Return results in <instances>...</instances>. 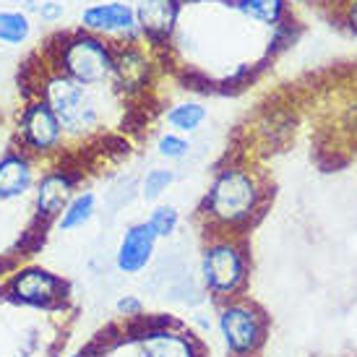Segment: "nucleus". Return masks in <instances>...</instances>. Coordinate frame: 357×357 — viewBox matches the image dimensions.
<instances>
[{
  "instance_id": "obj_1",
  "label": "nucleus",
  "mask_w": 357,
  "mask_h": 357,
  "mask_svg": "<svg viewBox=\"0 0 357 357\" xmlns=\"http://www.w3.org/2000/svg\"><path fill=\"white\" fill-rule=\"evenodd\" d=\"M42 100L55 112L66 139H84L100 128V109L89 97L86 86L76 84L60 70L45 79Z\"/></svg>"
},
{
  "instance_id": "obj_2",
  "label": "nucleus",
  "mask_w": 357,
  "mask_h": 357,
  "mask_svg": "<svg viewBox=\"0 0 357 357\" xmlns=\"http://www.w3.org/2000/svg\"><path fill=\"white\" fill-rule=\"evenodd\" d=\"M258 190L256 178L248 169L243 167H227L222 169L206 196L208 214L217 219L219 225H243L253 217V211L258 208Z\"/></svg>"
},
{
  "instance_id": "obj_3",
  "label": "nucleus",
  "mask_w": 357,
  "mask_h": 357,
  "mask_svg": "<svg viewBox=\"0 0 357 357\" xmlns=\"http://www.w3.org/2000/svg\"><path fill=\"white\" fill-rule=\"evenodd\" d=\"M58 70L86 89L100 86L112 79V47L91 31L73 34L60 47Z\"/></svg>"
},
{
  "instance_id": "obj_4",
  "label": "nucleus",
  "mask_w": 357,
  "mask_h": 357,
  "mask_svg": "<svg viewBox=\"0 0 357 357\" xmlns=\"http://www.w3.org/2000/svg\"><path fill=\"white\" fill-rule=\"evenodd\" d=\"M0 289L6 303L19 307H40V310L63 305V300L68 298V282L45 266L13 268L3 279Z\"/></svg>"
},
{
  "instance_id": "obj_5",
  "label": "nucleus",
  "mask_w": 357,
  "mask_h": 357,
  "mask_svg": "<svg viewBox=\"0 0 357 357\" xmlns=\"http://www.w3.org/2000/svg\"><path fill=\"white\" fill-rule=\"evenodd\" d=\"M201 279L208 295L219 300H229L238 295L245 279H248V264L245 253L232 240H214L201 253Z\"/></svg>"
},
{
  "instance_id": "obj_6",
  "label": "nucleus",
  "mask_w": 357,
  "mask_h": 357,
  "mask_svg": "<svg viewBox=\"0 0 357 357\" xmlns=\"http://www.w3.org/2000/svg\"><path fill=\"white\" fill-rule=\"evenodd\" d=\"M217 328L227 352L235 357H250L264 339V318L243 300H225L219 305Z\"/></svg>"
},
{
  "instance_id": "obj_7",
  "label": "nucleus",
  "mask_w": 357,
  "mask_h": 357,
  "mask_svg": "<svg viewBox=\"0 0 357 357\" xmlns=\"http://www.w3.org/2000/svg\"><path fill=\"white\" fill-rule=\"evenodd\" d=\"M19 136L24 151L26 154H40V157L55 154L66 144V133L60 128L55 112H52L50 105L42 100V97L31 100L26 107L21 109Z\"/></svg>"
},
{
  "instance_id": "obj_8",
  "label": "nucleus",
  "mask_w": 357,
  "mask_h": 357,
  "mask_svg": "<svg viewBox=\"0 0 357 357\" xmlns=\"http://www.w3.org/2000/svg\"><path fill=\"white\" fill-rule=\"evenodd\" d=\"M157 250V235L146 222H136L126 227L115 250V266L120 274H141L151 264Z\"/></svg>"
},
{
  "instance_id": "obj_9",
  "label": "nucleus",
  "mask_w": 357,
  "mask_h": 357,
  "mask_svg": "<svg viewBox=\"0 0 357 357\" xmlns=\"http://www.w3.org/2000/svg\"><path fill=\"white\" fill-rule=\"evenodd\" d=\"M76 178L66 169H50L34 188V211L42 222H55L68 206V201L76 196Z\"/></svg>"
},
{
  "instance_id": "obj_10",
  "label": "nucleus",
  "mask_w": 357,
  "mask_h": 357,
  "mask_svg": "<svg viewBox=\"0 0 357 357\" xmlns=\"http://www.w3.org/2000/svg\"><path fill=\"white\" fill-rule=\"evenodd\" d=\"M133 342L141 357H199V349L188 334L167 326L144 328L133 337Z\"/></svg>"
},
{
  "instance_id": "obj_11",
  "label": "nucleus",
  "mask_w": 357,
  "mask_h": 357,
  "mask_svg": "<svg viewBox=\"0 0 357 357\" xmlns=\"http://www.w3.org/2000/svg\"><path fill=\"white\" fill-rule=\"evenodd\" d=\"M112 81L123 94H139L149 86L151 63L136 47L112 50Z\"/></svg>"
},
{
  "instance_id": "obj_12",
  "label": "nucleus",
  "mask_w": 357,
  "mask_h": 357,
  "mask_svg": "<svg viewBox=\"0 0 357 357\" xmlns=\"http://www.w3.org/2000/svg\"><path fill=\"white\" fill-rule=\"evenodd\" d=\"M81 24L84 31L91 34H118V31L136 29V8L128 3H94L89 8L81 10Z\"/></svg>"
},
{
  "instance_id": "obj_13",
  "label": "nucleus",
  "mask_w": 357,
  "mask_h": 357,
  "mask_svg": "<svg viewBox=\"0 0 357 357\" xmlns=\"http://www.w3.org/2000/svg\"><path fill=\"white\" fill-rule=\"evenodd\" d=\"M34 188V162L26 151H8L0 157V201L21 199Z\"/></svg>"
},
{
  "instance_id": "obj_14",
  "label": "nucleus",
  "mask_w": 357,
  "mask_h": 357,
  "mask_svg": "<svg viewBox=\"0 0 357 357\" xmlns=\"http://www.w3.org/2000/svg\"><path fill=\"white\" fill-rule=\"evenodd\" d=\"M178 0H141L136 8V24L154 42L167 40L178 21Z\"/></svg>"
},
{
  "instance_id": "obj_15",
  "label": "nucleus",
  "mask_w": 357,
  "mask_h": 357,
  "mask_svg": "<svg viewBox=\"0 0 357 357\" xmlns=\"http://www.w3.org/2000/svg\"><path fill=\"white\" fill-rule=\"evenodd\" d=\"M94 214H97V196L91 190H79L68 201V206L63 208V214L55 219V227L60 232H73V229L84 227L86 222H91Z\"/></svg>"
},
{
  "instance_id": "obj_16",
  "label": "nucleus",
  "mask_w": 357,
  "mask_h": 357,
  "mask_svg": "<svg viewBox=\"0 0 357 357\" xmlns=\"http://www.w3.org/2000/svg\"><path fill=\"white\" fill-rule=\"evenodd\" d=\"M206 120V109L199 102H183L167 109V123L175 128V133H193Z\"/></svg>"
},
{
  "instance_id": "obj_17",
  "label": "nucleus",
  "mask_w": 357,
  "mask_h": 357,
  "mask_svg": "<svg viewBox=\"0 0 357 357\" xmlns=\"http://www.w3.org/2000/svg\"><path fill=\"white\" fill-rule=\"evenodd\" d=\"M31 34V21L21 10H0V42L3 45H21Z\"/></svg>"
},
{
  "instance_id": "obj_18",
  "label": "nucleus",
  "mask_w": 357,
  "mask_h": 357,
  "mask_svg": "<svg viewBox=\"0 0 357 357\" xmlns=\"http://www.w3.org/2000/svg\"><path fill=\"white\" fill-rule=\"evenodd\" d=\"M240 13H245L248 19L261 21V24H277L279 16H282V8L284 3L282 0H240L238 3Z\"/></svg>"
},
{
  "instance_id": "obj_19",
  "label": "nucleus",
  "mask_w": 357,
  "mask_h": 357,
  "mask_svg": "<svg viewBox=\"0 0 357 357\" xmlns=\"http://www.w3.org/2000/svg\"><path fill=\"white\" fill-rule=\"evenodd\" d=\"M146 225L151 227V232L159 238H169L175 229H178L180 225V214L175 206H157L154 211L149 214V219H146Z\"/></svg>"
},
{
  "instance_id": "obj_20",
  "label": "nucleus",
  "mask_w": 357,
  "mask_h": 357,
  "mask_svg": "<svg viewBox=\"0 0 357 357\" xmlns=\"http://www.w3.org/2000/svg\"><path fill=\"white\" fill-rule=\"evenodd\" d=\"M172 180H175L172 169H149L144 175V180H141V196H144V201H157L172 185Z\"/></svg>"
},
{
  "instance_id": "obj_21",
  "label": "nucleus",
  "mask_w": 357,
  "mask_h": 357,
  "mask_svg": "<svg viewBox=\"0 0 357 357\" xmlns=\"http://www.w3.org/2000/svg\"><path fill=\"white\" fill-rule=\"evenodd\" d=\"M188 149H190L188 139H183L175 130H172V133H165V136L157 141L159 157H165V159H183L188 154Z\"/></svg>"
},
{
  "instance_id": "obj_22",
  "label": "nucleus",
  "mask_w": 357,
  "mask_h": 357,
  "mask_svg": "<svg viewBox=\"0 0 357 357\" xmlns=\"http://www.w3.org/2000/svg\"><path fill=\"white\" fill-rule=\"evenodd\" d=\"M115 310H118V316H123V318H136L144 313V303H141V298H136V295H120L118 303H115Z\"/></svg>"
},
{
  "instance_id": "obj_23",
  "label": "nucleus",
  "mask_w": 357,
  "mask_h": 357,
  "mask_svg": "<svg viewBox=\"0 0 357 357\" xmlns=\"http://www.w3.org/2000/svg\"><path fill=\"white\" fill-rule=\"evenodd\" d=\"M63 3H58V0H45L40 6V16L42 21H50V24H55L58 19H63Z\"/></svg>"
},
{
  "instance_id": "obj_24",
  "label": "nucleus",
  "mask_w": 357,
  "mask_h": 357,
  "mask_svg": "<svg viewBox=\"0 0 357 357\" xmlns=\"http://www.w3.org/2000/svg\"><path fill=\"white\" fill-rule=\"evenodd\" d=\"M349 26L355 29V34H357V0L349 6Z\"/></svg>"
},
{
  "instance_id": "obj_25",
  "label": "nucleus",
  "mask_w": 357,
  "mask_h": 357,
  "mask_svg": "<svg viewBox=\"0 0 357 357\" xmlns=\"http://www.w3.org/2000/svg\"><path fill=\"white\" fill-rule=\"evenodd\" d=\"M6 271H8V261H6V258H0V279L6 277Z\"/></svg>"
},
{
  "instance_id": "obj_26",
  "label": "nucleus",
  "mask_w": 357,
  "mask_h": 357,
  "mask_svg": "<svg viewBox=\"0 0 357 357\" xmlns=\"http://www.w3.org/2000/svg\"><path fill=\"white\" fill-rule=\"evenodd\" d=\"M66 357H86V352L81 349V352H70V355H66Z\"/></svg>"
},
{
  "instance_id": "obj_27",
  "label": "nucleus",
  "mask_w": 357,
  "mask_h": 357,
  "mask_svg": "<svg viewBox=\"0 0 357 357\" xmlns=\"http://www.w3.org/2000/svg\"><path fill=\"white\" fill-rule=\"evenodd\" d=\"M0 303H6V300H3V289H0Z\"/></svg>"
}]
</instances>
